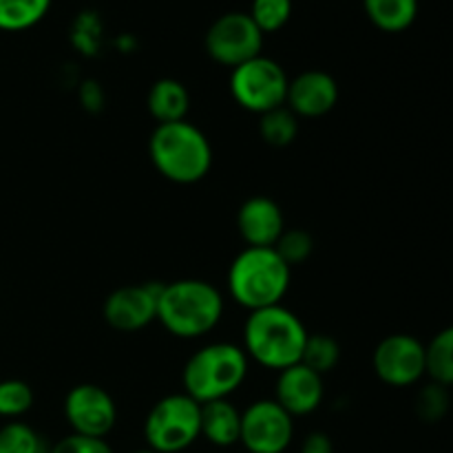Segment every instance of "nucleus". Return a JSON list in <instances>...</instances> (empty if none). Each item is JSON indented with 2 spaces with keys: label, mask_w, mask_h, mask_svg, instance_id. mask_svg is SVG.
I'll list each match as a JSON object with an SVG mask.
<instances>
[{
  "label": "nucleus",
  "mask_w": 453,
  "mask_h": 453,
  "mask_svg": "<svg viewBox=\"0 0 453 453\" xmlns=\"http://www.w3.org/2000/svg\"><path fill=\"white\" fill-rule=\"evenodd\" d=\"M323 376L305 367L303 363L279 372L274 383V401L295 418L317 411L323 403Z\"/></svg>",
  "instance_id": "4468645a"
},
{
  "label": "nucleus",
  "mask_w": 453,
  "mask_h": 453,
  "mask_svg": "<svg viewBox=\"0 0 453 453\" xmlns=\"http://www.w3.org/2000/svg\"><path fill=\"white\" fill-rule=\"evenodd\" d=\"M299 453H334V445L327 434L312 432L303 438Z\"/></svg>",
  "instance_id": "c756f323"
},
{
  "label": "nucleus",
  "mask_w": 453,
  "mask_h": 453,
  "mask_svg": "<svg viewBox=\"0 0 453 453\" xmlns=\"http://www.w3.org/2000/svg\"><path fill=\"white\" fill-rule=\"evenodd\" d=\"M248 16L261 34H274L283 29L292 16V0H252Z\"/></svg>",
  "instance_id": "393cba45"
},
{
  "label": "nucleus",
  "mask_w": 453,
  "mask_h": 453,
  "mask_svg": "<svg viewBox=\"0 0 453 453\" xmlns=\"http://www.w3.org/2000/svg\"><path fill=\"white\" fill-rule=\"evenodd\" d=\"M65 418L71 434L104 441L118 423V405L100 385L80 383L66 394Z\"/></svg>",
  "instance_id": "9d476101"
},
{
  "label": "nucleus",
  "mask_w": 453,
  "mask_h": 453,
  "mask_svg": "<svg viewBox=\"0 0 453 453\" xmlns=\"http://www.w3.org/2000/svg\"><path fill=\"white\" fill-rule=\"evenodd\" d=\"M259 133L261 140L274 149L290 146L299 135V118L288 106H279L261 115Z\"/></svg>",
  "instance_id": "412c9836"
},
{
  "label": "nucleus",
  "mask_w": 453,
  "mask_h": 453,
  "mask_svg": "<svg viewBox=\"0 0 453 453\" xmlns=\"http://www.w3.org/2000/svg\"><path fill=\"white\" fill-rule=\"evenodd\" d=\"M339 102V84L326 71L310 69L288 82L286 106L296 118H323Z\"/></svg>",
  "instance_id": "ddd939ff"
},
{
  "label": "nucleus",
  "mask_w": 453,
  "mask_h": 453,
  "mask_svg": "<svg viewBox=\"0 0 453 453\" xmlns=\"http://www.w3.org/2000/svg\"><path fill=\"white\" fill-rule=\"evenodd\" d=\"M224 295L203 279H180L159 288L157 321L177 339H202L219 326Z\"/></svg>",
  "instance_id": "f257e3e1"
},
{
  "label": "nucleus",
  "mask_w": 453,
  "mask_h": 453,
  "mask_svg": "<svg viewBox=\"0 0 453 453\" xmlns=\"http://www.w3.org/2000/svg\"><path fill=\"white\" fill-rule=\"evenodd\" d=\"M292 268L274 248L246 246L228 270V295L248 312L279 305L290 288Z\"/></svg>",
  "instance_id": "20e7f679"
},
{
  "label": "nucleus",
  "mask_w": 453,
  "mask_h": 453,
  "mask_svg": "<svg viewBox=\"0 0 453 453\" xmlns=\"http://www.w3.org/2000/svg\"><path fill=\"white\" fill-rule=\"evenodd\" d=\"M47 453H115L111 445L102 438H87L78 434H69L58 441Z\"/></svg>",
  "instance_id": "c85d7f7f"
},
{
  "label": "nucleus",
  "mask_w": 453,
  "mask_h": 453,
  "mask_svg": "<svg viewBox=\"0 0 453 453\" xmlns=\"http://www.w3.org/2000/svg\"><path fill=\"white\" fill-rule=\"evenodd\" d=\"M427 374L434 383L451 388L453 385V326L438 332L429 345H425Z\"/></svg>",
  "instance_id": "aec40b11"
},
{
  "label": "nucleus",
  "mask_w": 453,
  "mask_h": 453,
  "mask_svg": "<svg viewBox=\"0 0 453 453\" xmlns=\"http://www.w3.org/2000/svg\"><path fill=\"white\" fill-rule=\"evenodd\" d=\"M248 370L250 358L242 345L208 343L186 361L181 385L184 394L195 398L199 405H206L233 396L246 380Z\"/></svg>",
  "instance_id": "39448f33"
},
{
  "label": "nucleus",
  "mask_w": 453,
  "mask_h": 453,
  "mask_svg": "<svg viewBox=\"0 0 453 453\" xmlns=\"http://www.w3.org/2000/svg\"><path fill=\"white\" fill-rule=\"evenodd\" d=\"M288 75L277 60L257 56L234 66L230 73V93L242 109L264 115L286 106Z\"/></svg>",
  "instance_id": "0eeeda50"
},
{
  "label": "nucleus",
  "mask_w": 453,
  "mask_h": 453,
  "mask_svg": "<svg viewBox=\"0 0 453 453\" xmlns=\"http://www.w3.org/2000/svg\"><path fill=\"white\" fill-rule=\"evenodd\" d=\"M374 372L389 388H410L427 374L425 345L411 334L385 336L374 349Z\"/></svg>",
  "instance_id": "9b49d317"
},
{
  "label": "nucleus",
  "mask_w": 453,
  "mask_h": 453,
  "mask_svg": "<svg viewBox=\"0 0 453 453\" xmlns=\"http://www.w3.org/2000/svg\"><path fill=\"white\" fill-rule=\"evenodd\" d=\"M341 361V348L336 339L327 334H308L305 341L303 354H301V363L317 372L319 376H326L339 365Z\"/></svg>",
  "instance_id": "4be33fe9"
},
{
  "label": "nucleus",
  "mask_w": 453,
  "mask_h": 453,
  "mask_svg": "<svg viewBox=\"0 0 453 453\" xmlns=\"http://www.w3.org/2000/svg\"><path fill=\"white\" fill-rule=\"evenodd\" d=\"M305 341L303 321L281 303L255 310L243 326V352L265 370L281 372L301 363Z\"/></svg>",
  "instance_id": "f03ea898"
},
{
  "label": "nucleus",
  "mask_w": 453,
  "mask_h": 453,
  "mask_svg": "<svg viewBox=\"0 0 453 453\" xmlns=\"http://www.w3.org/2000/svg\"><path fill=\"white\" fill-rule=\"evenodd\" d=\"M237 230L250 248H274L286 230L281 206L264 195L246 199L237 211Z\"/></svg>",
  "instance_id": "2eb2a0df"
},
{
  "label": "nucleus",
  "mask_w": 453,
  "mask_h": 453,
  "mask_svg": "<svg viewBox=\"0 0 453 453\" xmlns=\"http://www.w3.org/2000/svg\"><path fill=\"white\" fill-rule=\"evenodd\" d=\"M264 34L243 12H230L217 18L206 31V51L217 65L234 66L261 56Z\"/></svg>",
  "instance_id": "6e6552de"
},
{
  "label": "nucleus",
  "mask_w": 453,
  "mask_h": 453,
  "mask_svg": "<svg viewBox=\"0 0 453 453\" xmlns=\"http://www.w3.org/2000/svg\"><path fill=\"white\" fill-rule=\"evenodd\" d=\"M202 436V405L188 394H168L144 420L146 447L155 453H181Z\"/></svg>",
  "instance_id": "423d86ee"
},
{
  "label": "nucleus",
  "mask_w": 453,
  "mask_h": 453,
  "mask_svg": "<svg viewBox=\"0 0 453 453\" xmlns=\"http://www.w3.org/2000/svg\"><path fill=\"white\" fill-rule=\"evenodd\" d=\"M146 106H149V113L157 119V124L181 122L188 115L190 93L180 80L162 78L149 88Z\"/></svg>",
  "instance_id": "f3484780"
},
{
  "label": "nucleus",
  "mask_w": 453,
  "mask_h": 453,
  "mask_svg": "<svg viewBox=\"0 0 453 453\" xmlns=\"http://www.w3.org/2000/svg\"><path fill=\"white\" fill-rule=\"evenodd\" d=\"M295 441V418L274 398L255 401L242 411L239 442L248 453H286Z\"/></svg>",
  "instance_id": "1a4fd4ad"
},
{
  "label": "nucleus",
  "mask_w": 453,
  "mask_h": 453,
  "mask_svg": "<svg viewBox=\"0 0 453 453\" xmlns=\"http://www.w3.org/2000/svg\"><path fill=\"white\" fill-rule=\"evenodd\" d=\"M53 0H0V31L20 34L34 29L51 9Z\"/></svg>",
  "instance_id": "6ab92c4d"
},
{
  "label": "nucleus",
  "mask_w": 453,
  "mask_h": 453,
  "mask_svg": "<svg viewBox=\"0 0 453 453\" xmlns=\"http://www.w3.org/2000/svg\"><path fill=\"white\" fill-rule=\"evenodd\" d=\"M80 97H82L84 106H97L100 109L102 91L96 82H84L82 88H80Z\"/></svg>",
  "instance_id": "7c9ffc66"
},
{
  "label": "nucleus",
  "mask_w": 453,
  "mask_h": 453,
  "mask_svg": "<svg viewBox=\"0 0 453 453\" xmlns=\"http://www.w3.org/2000/svg\"><path fill=\"white\" fill-rule=\"evenodd\" d=\"M100 34H102V27L96 13L84 12L80 13L78 20H75L71 40H73V44L80 49V51L91 56V53H96L97 44H100Z\"/></svg>",
  "instance_id": "cd10ccee"
},
{
  "label": "nucleus",
  "mask_w": 453,
  "mask_h": 453,
  "mask_svg": "<svg viewBox=\"0 0 453 453\" xmlns=\"http://www.w3.org/2000/svg\"><path fill=\"white\" fill-rule=\"evenodd\" d=\"M135 453H155V451H150L149 447H146V449H140V451H135Z\"/></svg>",
  "instance_id": "2f4dec72"
},
{
  "label": "nucleus",
  "mask_w": 453,
  "mask_h": 453,
  "mask_svg": "<svg viewBox=\"0 0 453 453\" xmlns=\"http://www.w3.org/2000/svg\"><path fill=\"white\" fill-rule=\"evenodd\" d=\"M0 453H47L44 441L31 425L9 420L0 427Z\"/></svg>",
  "instance_id": "5701e85b"
},
{
  "label": "nucleus",
  "mask_w": 453,
  "mask_h": 453,
  "mask_svg": "<svg viewBox=\"0 0 453 453\" xmlns=\"http://www.w3.org/2000/svg\"><path fill=\"white\" fill-rule=\"evenodd\" d=\"M34 407V389L20 379L0 380V418L18 420Z\"/></svg>",
  "instance_id": "b1692460"
},
{
  "label": "nucleus",
  "mask_w": 453,
  "mask_h": 453,
  "mask_svg": "<svg viewBox=\"0 0 453 453\" xmlns=\"http://www.w3.org/2000/svg\"><path fill=\"white\" fill-rule=\"evenodd\" d=\"M202 436L215 447H233L242 436V411L224 398L202 405Z\"/></svg>",
  "instance_id": "dca6fc26"
},
{
  "label": "nucleus",
  "mask_w": 453,
  "mask_h": 453,
  "mask_svg": "<svg viewBox=\"0 0 453 453\" xmlns=\"http://www.w3.org/2000/svg\"><path fill=\"white\" fill-rule=\"evenodd\" d=\"M447 410H449V394H447L445 385L432 383L420 389L418 398H416V414L425 423H436L447 414Z\"/></svg>",
  "instance_id": "bb28decb"
},
{
  "label": "nucleus",
  "mask_w": 453,
  "mask_h": 453,
  "mask_svg": "<svg viewBox=\"0 0 453 453\" xmlns=\"http://www.w3.org/2000/svg\"><path fill=\"white\" fill-rule=\"evenodd\" d=\"M274 250L290 268H295V265L305 264L312 257L314 237L303 228H286L279 242L274 243Z\"/></svg>",
  "instance_id": "a878e982"
},
{
  "label": "nucleus",
  "mask_w": 453,
  "mask_h": 453,
  "mask_svg": "<svg viewBox=\"0 0 453 453\" xmlns=\"http://www.w3.org/2000/svg\"><path fill=\"white\" fill-rule=\"evenodd\" d=\"M149 157L162 177L173 184H197L211 173L212 146L202 128L188 119L157 124L150 133Z\"/></svg>",
  "instance_id": "7ed1b4c3"
},
{
  "label": "nucleus",
  "mask_w": 453,
  "mask_h": 453,
  "mask_svg": "<svg viewBox=\"0 0 453 453\" xmlns=\"http://www.w3.org/2000/svg\"><path fill=\"white\" fill-rule=\"evenodd\" d=\"M367 18L385 34H401L414 25L418 0H363Z\"/></svg>",
  "instance_id": "a211bd4d"
},
{
  "label": "nucleus",
  "mask_w": 453,
  "mask_h": 453,
  "mask_svg": "<svg viewBox=\"0 0 453 453\" xmlns=\"http://www.w3.org/2000/svg\"><path fill=\"white\" fill-rule=\"evenodd\" d=\"M159 288L155 283L124 286L111 292L102 305L104 321L118 332H140L157 321Z\"/></svg>",
  "instance_id": "f8f14e48"
}]
</instances>
